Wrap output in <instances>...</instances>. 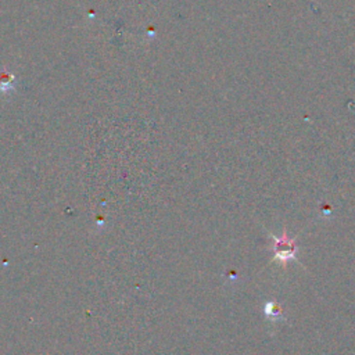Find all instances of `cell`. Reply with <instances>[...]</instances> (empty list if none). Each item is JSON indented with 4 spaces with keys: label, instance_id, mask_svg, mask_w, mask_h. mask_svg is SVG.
<instances>
[{
    "label": "cell",
    "instance_id": "obj_1",
    "mask_svg": "<svg viewBox=\"0 0 355 355\" xmlns=\"http://www.w3.org/2000/svg\"><path fill=\"white\" fill-rule=\"evenodd\" d=\"M273 242H275V260H279L280 262L286 264L287 261H290L293 258H296V243L293 239L286 237L283 235L282 237L272 236Z\"/></svg>",
    "mask_w": 355,
    "mask_h": 355
},
{
    "label": "cell",
    "instance_id": "obj_2",
    "mask_svg": "<svg viewBox=\"0 0 355 355\" xmlns=\"http://www.w3.org/2000/svg\"><path fill=\"white\" fill-rule=\"evenodd\" d=\"M264 314L268 319H271L272 322L276 320H282L283 319V311L282 307L276 302H266L264 307Z\"/></svg>",
    "mask_w": 355,
    "mask_h": 355
}]
</instances>
